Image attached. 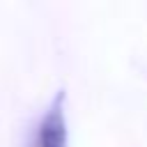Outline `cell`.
I'll return each instance as SVG.
<instances>
[{"label": "cell", "mask_w": 147, "mask_h": 147, "mask_svg": "<svg viewBox=\"0 0 147 147\" xmlns=\"http://www.w3.org/2000/svg\"><path fill=\"white\" fill-rule=\"evenodd\" d=\"M67 140H69V131L64 117V94L60 92L57 99H53V103L39 119L30 147H67Z\"/></svg>", "instance_id": "6da1fadb"}]
</instances>
